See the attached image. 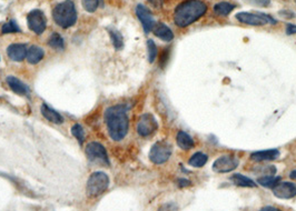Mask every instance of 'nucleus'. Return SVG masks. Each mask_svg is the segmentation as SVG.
Segmentation results:
<instances>
[{"label":"nucleus","instance_id":"4c0bfd02","mask_svg":"<svg viewBox=\"0 0 296 211\" xmlns=\"http://www.w3.org/2000/svg\"><path fill=\"white\" fill-rule=\"evenodd\" d=\"M295 3H296V0H295Z\"/></svg>","mask_w":296,"mask_h":211},{"label":"nucleus","instance_id":"f8f14e48","mask_svg":"<svg viewBox=\"0 0 296 211\" xmlns=\"http://www.w3.org/2000/svg\"><path fill=\"white\" fill-rule=\"evenodd\" d=\"M273 189V193L275 197L280 199H292L296 196V184L294 183H278Z\"/></svg>","mask_w":296,"mask_h":211},{"label":"nucleus","instance_id":"bb28decb","mask_svg":"<svg viewBox=\"0 0 296 211\" xmlns=\"http://www.w3.org/2000/svg\"><path fill=\"white\" fill-rule=\"evenodd\" d=\"M20 28L18 26V24L16 23L14 19H11L10 21H8L5 25H3L1 28V32L3 35H6V33H15V32H20Z\"/></svg>","mask_w":296,"mask_h":211},{"label":"nucleus","instance_id":"20e7f679","mask_svg":"<svg viewBox=\"0 0 296 211\" xmlns=\"http://www.w3.org/2000/svg\"><path fill=\"white\" fill-rule=\"evenodd\" d=\"M109 185V177L101 171L91 174L87 181V195L89 197H98L107 190Z\"/></svg>","mask_w":296,"mask_h":211},{"label":"nucleus","instance_id":"c85d7f7f","mask_svg":"<svg viewBox=\"0 0 296 211\" xmlns=\"http://www.w3.org/2000/svg\"><path fill=\"white\" fill-rule=\"evenodd\" d=\"M101 0H82L84 9L87 12H95L100 5Z\"/></svg>","mask_w":296,"mask_h":211},{"label":"nucleus","instance_id":"6ab92c4d","mask_svg":"<svg viewBox=\"0 0 296 211\" xmlns=\"http://www.w3.org/2000/svg\"><path fill=\"white\" fill-rule=\"evenodd\" d=\"M231 181L235 185H237V187L240 188H256L257 184L255 181L252 180L251 178H248V177L240 175V174H234L231 177Z\"/></svg>","mask_w":296,"mask_h":211},{"label":"nucleus","instance_id":"72a5a7b5","mask_svg":"<svg viewBox=\"0 0 296 211\" xmlns=\"http://www.w3.org/2000/svg\"><path fill=\"white\" fill-rule=\"evenodd\" d=\"M178 185L180 188H185V187H187V185H190V181L186 180V179H179Z\"/></svg>","mask_w":296,"mask_h":211},{"label":"nucleus","instance_id":"aec40b11","mask_svg":"<svg viewBox=\"0 0 296 211\" xmlns=\"http://www.w3.org/2000/svg\"><path fill=\"white\" fill-rule=\"evenodd\" d=\"M176 141H177V145H178V147L183 150L192 149L194 145H195L193 138L185 132H178V133H177V137H176Z\"/></svg>","mask_w":296,"mask_h":211},{"label":"nucleus","instance_id":"2eb2a0df","mask_svg":"<svg viewBox=\"0 0 296 211\" xmlns=\"http://www.w3.org/2000/svg\"><path fill=\"white\" fill-rule=\"evenodd\" d=\"M280 156V151L277 149H269V150H262L255 151L251 155V160L255 162H263V161H270L275 160Z\"/></svg>","mask_w":296,"mask_h":211},{"label":"nucleus","instance_id":"7ed1b4c3","mask_svg":"<svg viewBox=\"0 0 296 211\" xmlns=\"http://www.w3.org/2000/svg\"><path fill=\"white\" fill-rule=\"evenodd\" d=\"M53 18L55 23L63 29L73 27L77 21V10L73 0H65L55 6Z\"/></svg>","mask_w":296,"mask_h":211},{"label":"nucleus","instance_id":"4be33fe9","mask_svg":"<svg viewBox=\"0 0 296 211\" xmlns=\"http://www.w3.org/2000/svg\"><path fill=\"white\" fill-rule=\"evenodd\" d=\"M235 6L233 3H230L227 1H221L217 2L216 5L214 6V12L218 16H228L231 12L234 10Z\"/></svg>","mask_w":296,"mask_h":211},{"label":"nucleus","instance_id":"5701e85b","mask_svg":"<svg viewBox=\"0 0 296 211\" xmlns=\"http://www.w3.org/2000/svg\"><path fill=\"white\" fill-rule=\"evenodd\" d=\"M48 46L50 48L56 50H63L65 48V41H63L62 37L57 32H54L50 35L48 39Z\"/></svg>","mask_w":296,"mask_h":211},{"label":"nucleus","instance_id":"9b49d317","mask_svg":"<svg viewBox=\"0 0 296 211\" xmlns=\"http://www.w3.org/2000/svg\"><path fill=\"white\" fill-rule=\"evenodd\" d=\"M136 16L137 18L141 21L144 28V31L146 33L153 31V28L155 26V19L154 16L151 14L150 10L148 9L146 6L142 5V3H139L136 7Z\"/></svg>","mask_w":296,"mask_h":211},{"label":"nucleus","instance_id":"c756f323","mask_svg":"<svg viewBox=\"0 0 296 211\" xmlns=\"http://www.w3.org/2000/svg\"><path fill=\"white\" fill-rule=\"evenodd\" d=\"M247 1L252 2L253 5L259 6V7H268L270 5V0H247Z\"/></svg>","mask_w":296,"mask_h":211},{"label":"nucleus","instance_id":"2f4dec72","mask_svg":"<svg viewBox=\"0 0 296 211\" xmlns=\"http://www.w3.org/2000/svg\"><path fill=\"white\" fill-rule=\"evenodd\" d=\"M280 16L284 17L285 19H293L295 17V14L292 10H286V9H283L280 11Z\"/></svg>","mask_w":296,"mask_h":211},{"label":"nucleus","instance_id":"f704fd0d","mask_svg":"<svg viewBox=\"0 0 296 211\" xmlns=\"http://www.w3.org/2000/svg\"><path fill=\"white\" fill-rule=\"evenodd\" d=\"M148 1H149L154 7H157V8L162 7L163 5V0H148Z\"/></svg>","mask_w":296,"mask_h":211},{"label":"nucleus","instance_id":"0eeeda50","mask_svg":"<svg viewBox=\"0 0 296 211\" xmlns=\"http://www.w3.org/2000/svg\"><path fill=\"white\" fill-rule=\"evenodd\" d=\"M172 153H173V148L168 142L158 141L151 147V149L149 151V159L151 162H154L156 164H163L166 161H168V159L171 158L172 156Z\"/></svg>","mask_w":296,"mask_h":211},{"label":"nucleus","instance_id":"ddd939ff","mask_svg":"<svg viewBox=\"0 0 296 211\" xmlns=\"http://www.w3.org/2000/svg\"><path fill=\"white\" fill-rule=\"evenodd\" d=\"M6 81L8 83V86L10 87V89L14 91L15 94L28 97L29 98V96H30V89H29L27 84L24 83L20 79L14 77V76H9V77H7Z\"/></svg>","mask_w":296,"mask_h":211},{"label":"nucleus","instance_id":"cd10ccee","mask_svg":"<svg viewBox=\"0 0 296 211\" xmlns=\"http://www.w3.org/2000/svg\"><path fill=\"white\" fill-rule=\"evenodd\" d=\"M71 133H73V136L77 139L79 145H83L85 141V132L82 125L76 124L71 127Z\"/></svg>","mask_w":296,"mask_h":211},{"label":"nucleus","instance_id":"393cba45","mask_svg":"<svg viewBox=\"0 0 296 211\" xmlns=\"http://www.w3.org/2000/svg\"><path fill=\"white\" fill-rule=\"evenodd\" d=\"M281 179H282L281 177L263 176V177H260V178L257 179V183H259V185H263V187L272 189V188L275 187V185H276L278 183H280Z\"/></svg>","mask_w":296,"mask_h":211},{"label":"nucleus","instance_id":"b1692460","mask_svg":"<svg viewBox=\"0 0 296 211\" xmlns=\"http://www.w3.org/2000/svg\"><path fill=\"white\" fill-rule=\"evenodd\" d=\"M109 36H111V39L113 41L114 47H115L116 50H120L124 47V38H122L121 33L116 30V29H108Z\"/></svg>","mask_w":296,"mask_h":211},{"label":"nucleus","instance_id":"1a4fd4ad","mask_svg":"<svg viewBox=\"0 0 296 211\" xmlns=\"http://www.w3.org/2000/svg\"><path fill=\"white\" fill-rule=\"evenodd\" d=\"M239 160L233 155H224L213 163V170L218 174H227L238 167Z\"/></svg>","mask_w":296,"mask_h":211},{"label":"nucleus","instance_id":"473e14b6","mask_svg":"<svg viewBox=\"0 0 296 211\" xmlns=\"http://www.w3.org/2000/svg\"><path fill=\"white\" fill-rule=\"evenodd\" d=\"M286 33L289 36L291 35H295L296 33V25L293 24H287L286 25Z\"/></svg>","mask_w":296,"mask_h":211},{"label":"nucleus","instance_id":"f03ea898","mask_svg":"<svg viewBox=\"0 0 296 211\" xmlns=\"http://www.w3.org/2000/svg\"><path fill=\"white\" fill-rule=\"evenodd\" d=\"M207 5L202 0H186L180 2L174 11L176 26L185 28L201 19L206 14Z\"/></svg>","mask_w":296,"mask_h":211},{"label":"nucleus","instance_id":"6e6552de","mask_svg":"<svg viewBox=\"0 0 296 211\" xmlns=\"http://www.w3.org/2000/svg\"><path fill=\"white\" fill-rule=\"evenodd\" d=\"M28 28L36 35H41L46 30L47 26V18L44 11L40 9H33L27 15Z\"/></svg>","mask_w":296,"mask_h":211},{"label":"nucleus","instance_id":"a878e982","mask_svg":"<svg viewBox=\"0 0 296 211\" xmlns=\"http://www.w3.org/2000/svg\"><path fill=\"white\" fill-rule=\"evenodd\" d=\"M147 50H148V61L153 63L155 61V59L157 58V54H158L157 46H156L154 40L151 39L147 40Z\"/></svg>","mask_w":296,"mask_h":211},{"label":"nucleus","instance_id":"39448f33","mask_svg":"<svg viewBox=\"0 0 296 211\" xmlns=\"http://www.w3.org/2000/svg\"><path fill=\"white\" fill-rule=\"evenodd\" d=\"M235 17L239 23L254 27L265 26L267 24L275 25L277 23L273 17L266 14H260V12H237Z\"/></svg>","mask_w":296,"mask_h":211},{"label":"nucleus","instance_id":"a211bd4d","mask_svg":"<svg viewBox=\"0 0 296 211\" xmlns=\"http://www.w3.org/2000/svg\"><path fill=\"white\" fill-rule=\"evenodd\" d=\"M45 52L44 49L40 48L39 46H31L30 48L27 50L26 59L29 63L31 65H37L38 62H40L44 59Z\"/></svg>","mask_w":296,"mask_h":211},{"label":"nucleus","instance_id":"423d86ee","mask_svg":"<svg viewBox=\"0 0 296 211\" xmlns=\"http://www.w3.org/2000/svg\"><path fill=\"white\" fill-rule=\"evenodd\" d=\"M86 155L88 160L91 163L99 164V166H109V158L106 148L99 142H90L86 147Z\"/></svg>","mask_w":296,"mask_h":211},{"label":"nucleus","instance_id":"dca6fc26","mask_svg":"<svg viewBox=\"0 0 296 211\" xmlns=\"http://www.w3.org/2000/svg\"><path fill=\"white\" fill-rule=\"evenodd\" d=\"M153 32L156 37H158L159 39H162L163 41L169 42L174 39V32L172 31L171 28L163 23L155 24V26L153 28Z\"/></svg>","mask_w":296,"mask_h":211},{"label":"nucleus","instance_id":"f3484780","mask_svg":"<svg viewBox=\"0 0 296 211\" xmlns=\"http://www.w3.org/2000/svg\"><path fill=\"white\" fill-rule=\"evenodd\" d=\"M41 115L45 117V119H47L48 121L53 122V124L56 125H60L63 122V118L60 115V113L57 112L56 110H54L53 108H50L48 105L42 104L41 108H40Z\"/></svg>","mask_w":296,"mask_h":211},{"label":"nucleus","instance_id":"7c9ffc66","mask_svg":"<svg viewBox=\"0 0 296 211\" xmlns=\"http://www.w3.org/2000/svg\"><path fill=\"white\" fill-rule=\"evenodd\" d=\"M168 58H169V49H165L162 53V57H160V61H159L160 67H162V68H164V67L166 66Z\"/></svg>","mask_w":296,"mask_h":211},{"label":"nucleus","instance_id":"9d476101","mask_svg":"<svg viewBox=\"0 0 296 211\" xmlns=\"http://www.w3.org/2000/svg\"><path fill=\"white\" fill-rule=\"evenodd\" d=\"M158 128L157 120L150 113H145L143 115L137 122V132L139 136L148 137L153 134Z\"/></svg>","mask_w":296,"mask_h":211},{"label":"nucleus","instance_id":"c9c22d12","mask_svg":"<svg viewBox=\"0 0 296 211\" xmlns=\"http://www.w3.org/2000/svg\"><path fill=\"white\" fill-rule=\"evenodd\" d=\"M261 210L262 211H277V208H274V207H270V206H266V207H263Z\"/></svg>","mask_w":296,"mask_h":211},{"label":"nucleus","instance_id":"f257e3e1","mask_svg":"<svg viewBox=\"0 0 296 211\" xmlns=\"http://www.w3.org/2000/svg\"><path fill=\"white\" fill-rule=\"evenodd\" d=\"M128 108L125 105L113 106L106 109L105 121L108 133L114 141H120L126 137L129 128V120L127 116Z\"/></svg>","mask_w":296,"mask_h":211},{"label":"nucleus","instance_id":"e433bc0d","mask_svg":"<svg viewBox=\"0 0 296 211\" xmlns=\"http://www.w3.org/2000/svg\"><path fill=\"white\" fill-rule=\"evenodd\" d=\"M290 177H291V178H292V179H296V169H295V170H293V171H292V172H291V175H290Z\"/></svg>","mask_w":296,"mask_h":211},{"label":"nucleus","instance_id":"4468645a","mask_svg":"<svg viewBox=\"0 0 296 211\" xmlns=\"http://www.w3.org/2000/svg\"><path fill=\"white\" fill-rule=\"evenodd\" d=\"M7 54L12 61H23L26 58L27 47L25 44H12L7 48Z\"/></svg>","mask_w":296,"mask_h":211},{"label":"nucleus","instance_id":"412c9836","mask_svg":"<svg viewBox=\"0 0 296 211\" xmlns=\"http://www.w3.org/2000/svg\"><path fill=\"white\" fill-rule=\"evenodd\" d=\"M207 160H208V156L205 155L204 153H201L200 151V153L194 154L192 157L189 158L188 164L194 168H202L205 166Z\"/></svg>","mask_w":296,"mask_h":211}]
</instances>
